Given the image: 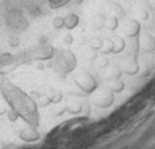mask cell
I'll list each match as a JSON object with an SVG mask.
<instances>
[{
  "label": "cell",
  "mask_w": 155,
  "mask_h": 149,
  "mask_svg": "<svg viewBox=\"0 0 155 149\" xmlns=\"http://www.w3.org/2000/svg\"><path fill=\"white\" fill-rule=\"evenodd\" d=\"M6 25L13 33H22L30 27V22L21 9H11L6 13Z\"/></svg>",
  "instance_id": "obj_1"
},
{
  "label": "cell",
  "mask_w": 155,
  "mask_h": 149,
  "mask_svg": "<svg viewBox=\"0 0 155 149\" xmlns=\"http://www.w3.org/2000/svg\"><path fill=\"white\" fill-rule=\"evenodd\" d=\"M75 83L80 86V89L84 90L86 93H92L96 90L97 87V83H96L95 77L86 71H80L77 75H75Z\"/></svg>",
  "instance_id": "obj_2"
},
{
  "label": "cell",
  "mask_w": 155,
  "mask_h": 149,
  "mask_svg": "<svg viewBox=\"0 0 155 149\" xmlns=\"http://www.w3.org/2000/svg\"><path fill=\"white\" fill-rule=\"evenodd\" d=\"M107 46H102L101 52L104 55L107 53H121L124 49H126V40L121 37V35H112L111 38H108L105 41Z\"/></svg>",
  "instance_id": "obj_3"
},
{
  "label": "cell",
  "mask_w": 155,
  "mask_h": 149,
  "mask_svg": "<svg viewBox=\"0 0 155 149\" xmlns=\"http://www.w3.org/2000/svg\"><path fill=\"white\" fill-rule=\"evenodd\" d=\"M92 102L95 103L97 108H109L115 102V96L109 89H104V90H99L96 94H93Z\"/></svg>",
  "instance_id": "obj_4"
},
{
  "label": "cell",
  "mask_w": 155,
  "mask_h": 149,
  "mask_svg": "<svg viewBox=\"0 0 155 149\" xmlns=\"http://www.w3.org/2000/svg\"><path fill=\"white\" fill-rule=\"evenodd\" d=\"M58 65L61 67L62 72H71L72 69L75 68V65H77V58L70 50H64V52H61Z\"/></svg>",
  "instance_id": "obj_5"
},
{
  "label": "cell",
  "mask_w": 155,
  "mask_h": 149,
  "mask_svg": "<svg viewBox=\"0 0 155 149\" xmlns=\"http://www.w3.org/2000/svg\"><path fill=\"white\" fill-rule=\"evenodd\" d=\"M121 71L127 75H136L139 72V62H137V58L134 55H129V56H124L121 59Z\"/></svg>",
  "instance_id": "obj_6"
},
{
  "label": "cell",
  "mask_w": 155,
  "mask_h": 149,
  "mask_svg": "<svg viewBox=\"0 0 155 149\" xmlns=\"http://www.w3.org/2000/svg\"><path fill=\"white\" fill-rule=\"evenodd\" d=\"M140 30H142V25L137 19H127L123 24V33L126 37L129 38H136L140 35Z\"/></svg>",
  "instance_id": "obj_7"
},
{
  "label": "cell",
  "mask_w": 155,
  "mask_h": 149,
  "mask_svg": "<svg viewBox=\"0 0 155 149\" xmlns=\"http://www.w3.org/2000/svg\"><path fill=\"white\" fill-rule=\"evenodd\" d=\"M139 46L145 52H154L155 50V37L151 33H145L139 35Z\"/></svg>",
  "instance_id": "obj_8"
},
{
  "label": "cell",
  "mask_w": 155,
  "mask_h": 149,
  "mask_svg": "<svg viewBox=\"0 0 155 149\" xmlns=\"http://www.w3.org/2000/svg\"><path fill=\"white\" fill-rule=\"evenodd\" d=\"M78 24H80V18H78V15H75V13H68V15L64 16V28H67V30L77 28Z\"/></svg>",
  "instance_id": "obj_9"
},
{
  "label": "cell",
  "mask_w": 155,
  "mask_h": 149,
  "mask_svg": "<svg viewBox=\"0 0 155 149\" xmlns=\"http://www.w3.org/2000/svg\"><path fill=\"white\" fill-rule=\"evenodd\" d=\"M19 137L25 140V142H36L40 136L34 128H24V130L19 131Z\"/></svg>",
  "instance_id": "obj_10"
},
{
  "label": "cell",
  "mask_w": 155,
  "mask_h": 149,
  "mask_svg": "<svg viewBox=\"0 0 155 149\" xmlns=\"http://www.w3.org/2000/svg\"><path fill=\"white\" fill-rule=\"evenodd\" d=\"M123 74L121 68L118 67H105L104 68V77L107 80H114V78H120Z\"/></svg>",
  "instance_id": "obj_11"
},
{
  "label": "cell",
  "mask_w": 155,
  "mask_h": 149,
  "mask_svg": "<svg viewBox=\"0 0 155 149\" xmlns=\"http://www.w3.org/2000/svg\"><path fill=\"white\" fill-rule=\"evenodd\" d=\"M109 90L114 93V94H115V93H121L124 90V81L121 80V77L109 81Z\"/></svg>",
  "instance_id": "obj_12"
},
{
  "label": "cell",
  "mask_w": 155,
  "mask_h": 149,
  "mask_svg": "<svg viewBox=\"0 0 155 149\" xmlns=\"http://www.w3.org/2000/svg\"><path fill=\"white\" fill-rule=\"evenodd\" d=\"M104 25L107 27L109 31H115L118 28V18L117 16H112V15H108L107 18H105V24Z\"/></svg>",
  "instance_id": "obj_13"
},
{
  "label": "cell",
  "mask_w": 155,
  "mask_h": 149,
  "mask_svg": "<svg viewBox=\"0 0 155 149\" xmlns=\"http://www.w3.org/2000/svg\"><path fill=\"white\" fill-rule=\"evenodd\" d=\"M104 46V40L101 37H90L89 38V47L92 50H101Z\"/></svg>",
  "instance_id": "obj_14"
},
{
  "label": "cell",
  "mask_w": 155,
  "mask_h": 149,
  "mask_svg": "<svg viewBox=\"0 0 155 149\" xmlns=\"http://www.w3.org/2000/svg\"><path fill=\"white\" fill-rule=\"evenodd\" d=\"M53 53H55V50H53V47L52 46H45L41 49V52H40V59H50V58L53 56Z\"/></svg>",
  "instance_id": "obj_15"
},
{
  "label": "cell",
  "mask_w": 155,
  "mask_h": 149,
  "mask_svg": "<svg viewBox=\"0 0 155 149\" xmlns=\"http://www.w3.org/2000/svg\"><path fill=\"white\" fill-rule=\"evenodd\" d=\"M109 15H112V16H117V18H120V16L123 15V8H121L120 5L111 3V5H109Z\"/></svg>",
  "instance_id": "obj_16"
},
{
  "label": "cell",
  "mask_w": 155,
  "mask_h": 149,
  "mask_svg": "<svg viewBox=\"0 0 155 149\" xmlns=\"http://www.w3.org/2000/svg\"><path fill=\"white\" fill-rule=\"evenodd\" d=\"M52 24H53V27H55L56 30H62V28H64V16H55Z\"/></svg>",
  "instance_id": "obj_17"
},
{
  "label": "cell",
  "mask_w": 155,
  "mask_h": 149,
  "mask_svg": "<svg viewBox=\"0 0 155 149\" xmlns=\"http://www.w3.org/2000/svg\"><path fill=\"white\" fill-rule=\"evenodd\" d=\"M134 19H137L139 22L140 21H148V12L145 11V9H140V11L136 12V18Z\"/></svg>",
  "instance_id": "obj_18"
},
{
  "label": "cell",
  "mask_w": 155,
  "mask_h": 149,
  "mask_svg": "<svg viewBox=\"0 0 155 149\" xmlns=\"http://www.w3.org/2000/svg\"><path fill=\"white\" fill-rule=\"evenodd\" d=\"M70 0H49V5L50 8H61V6H65Z\"/></svg>",
  "instance_id": "obj_19"
},
{
  "label": "cell",
  "mask_w": 155,
  "mask_h": 149,
  "mask_svg": "<svg viewBox=\"0 0 155 149\" xmlns=\"http://www.w3.org/2000/svg\"><path fill=\"white\" fill-rule=\"evenodd\" d=\"M62 43L65 45V46H71L72 43H74V37H72V34H65L64 35V38H62Z\"/></svg>",
  "instance_id": "obj_20"
},
{
  "label": "cell",
  "mask_w": 155,
  "mask_h": 149,
  "mask_svg": "<svg viewBox=\"0 0 155 149\" xmlns=\"http://www.w3.org/2000/svg\"><path fill=\"white\" fill-rule=\"evenodd\" d=\"M9 45L12 47H18L19 46V37H15V35H12V37H9Z\"/></svg>",
  "instance_id": "obj_21"
},
{
  "label": "cell",
  "mask_w": 155,
  "mask_h": 149,
  "mask_svg": "<svg viewBox=\"0 0 155 149\" xmlns=\"http://www.w3.org/2000/svg\"><path fill=\"white\" fill-rule=\"evenodd\" d=\"M104 24H105V21H104V18L102 16H97V18H95V21H93V25H97V27H104Z\"/></svg>",
  "instance_id": "obj_22"
},
{
  "label": "cell",
  "mask_w": 155,
  "mask_h": 149,
  "mask_svg": "<svg viewBox=\"0 0 155 149\" xmlns=\"http://www.w3.org/2000/svg\"><path fill=\"white\" fill-rule=\"evenodd\" d=\"M9 120H11V121H16V120H18V114H16L15 111H11V112H9Z\"/></svg>",
  "instance_id": "obj_23"
},
{
  "label": "cell",
  "mask_w": 155,
  "mask_h": 149,
  "mask_svg": "<svg viewBox=\"0 0 155 149\" xmlns=\"http://www.w3.org/2000/svg\"><path fill=\"white\" fill-rule=\"evenodd\" d=\"M149 28L151 30H155V15L151 18V22H149Z\"/></svg>",
  "instance_id": "obj_24"
},
{
  "label": "cell",
  "mask_w": 155,
  "mask_h": 149,
  "mask_svg": "<svg viewBox=\"0 0 155 149\" xmlns=\"http://www.w3.org/2000/svg\"><path fill=\"white\" fill-rule=\"evenodd\" d=\"M154 37H155V35H154Z\"/></svg>",
  "instance_id": "obj_25"
}]
</instances>
